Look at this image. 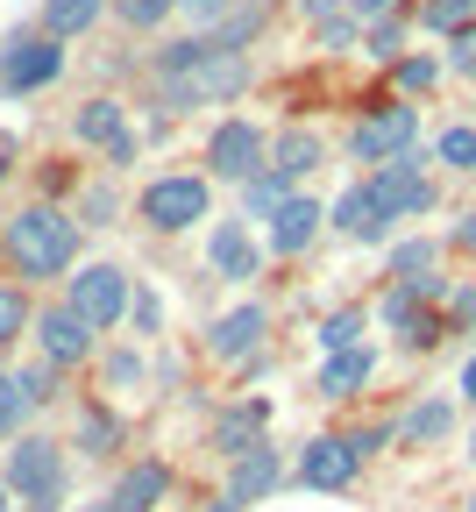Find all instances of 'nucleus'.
<instances>
[{"instance_id": "nucleus-1", "label": "nucleus", "mask_w": 476, "mask_h": 512, "mask_svg": "<svg viewBox=\"0 0 476 512\" xmlns=\"http://www.w3.org/2000/svg\"><path fill=\"white\" fill-rule=\"evenodd\" d=\"M157 93L164 107H214V100H235L249 93V57L242 50H221L214 36H185L157 57Z\"/></svg>"}, {"instance_id": "nucleus-2", "label": "nucleus", "mask_w": 476, "mask_h": 512, "mask_svg": "<svg viewBox=\"0 0 476 512\" xmlns=\"http://www.w3.org/2000/svg\"><path fill=\"white\" fill-rule=\"evenodd\" d=\"M8 256L22 264V278H57V271H72V256H79V221L64 214V207H22L8 221Z\"/></svg>"}, {"instance_id": "nucleus-3", "label": "nucleus", "mask_w": 476, "mask_h": 512, "mask_svg": "<svg viewBox=\"0 0 476 512\" xmlns=\"http://www.w3.org/2000/svg\"><path fill=\"white\" fill-rule=\"evenodd\" d=\"M8 491L29 505V512H57L64 505V448L50 434H22L8 448Z\"/></svg>"}, {"instance_id": "nucleus-4", "label": "nucleus", "mask_w": 476, "mask_h": 512, "mask_svg": "<svg viewBox=\"0 0 476 512\" xmlns=\"http://www.w3.org/2000/svg\"><path fill=\"white\" fill-rule=\"evenodd\" d=\"M135 214H143L150 228H164V235H178V228H192V221H207V178H192V171L150 178L143 200H135Z\"/></svg>"}, {"instance_id": "nucleus-5", "label": "nucleus", "mask_w": 476, "mask_h": 512, "mask_svg": "<svg viewBox=\"0 0 476 512\" xmlns=\"http://www.w3.org/2000/svg\"><path fill=\"white\" fill-rule=\"evenodd\" d=\"M207 171H214V178H235V185H249L256 171H270L263 128H256V121H221L214 136H207Z\"/></svg>"}, {"instance_id": "nucleus-6", "label": "nucleus", "mask_w": 476, "mask_h": 512, "mask_svg": "<svg viewBox=\"0 0 476 512\" xmlns=\"http://www.w3.org/2000/svg\"><path fill=\"white\" fill-rule=\"evenodd\" d=\"M64 306L86 313L93 328H114V320L128 313V271H121V264H86V271L72 278V292H64Z\"/></svg>"}, {"instance_id": "nucleus-7", "label": "nucleus", "mask_w": 476, "mask_h": 512, "mask_svg": "<svg viewBox=\"0 0 476 512\" xmlns=\"http://www.w3.org/2000/svg\"><path fill=\"white\" fill-rule=\"evenodd\" d=\"M370 192H377V207H384L391 221H413V214H427V207H434V185H427V171H420V157H413V150L391 157V164H377Z\"/></svg>"}, {"instance_id": "nucleus-8", "label": "nucleus", "mask_w": 476, "mask_h": 512, "mask_svg": "<svg viewBox=\"0 0 476 512\" xmlns=\"http://www.w3.org/2000/svg\"><path fill=\"white\" fill-rule=\"evenodd\" d=\"M57 72H64L57 36H8V50H0V86H8V93H36Z\"/></svg>"}, {"instance_id": "nucleus-9", "label": "nucleus", "mask_w": 476, "mask_h": 512, "mask_svg": "<svg viewBox=\"0 0 476 512\" xmlns=\"http://www.w3.org/2000/svg\"><path fill=\"white\" fill-rule=\"evenodd\" d=\"M413 136H420V114H413V107H377V114L356 121L349 150H356V164H391V157H405V143H413Z\"/></svg>"}, {"instance_id": "nucleus-10", "label": "nucleus", "mask_w": 476, "mask_h": 512, "mask_svg": "<svg viewBox=\"0 0 476 512\" xmlns=\"http://www.w3.org/2000/svg\"><path fill=\"white\" fill-rule=\"evenodd\" d=\"M356 470H363V448L349 434H320V441H306V456H299V484L306 491H349Z\"/></svg>"}, {"instance_id": "nucleus-11", "label": "nucleus", "mask_w": 476, "mask_h": 512, "mask_svg": "<svg viewBox=\"0 0 476 512\" xmlns=\"http://www.w3.org/2000/svg\"><path fill=\"white\" fill-rule=\"evenodd\" d=\"M93 320L86 313H72V306H50V313H36V342H43V356L50 363H86L93 356Z\"/></svg>"}, {"instance_id": "nucleus-12", "label": "nucleus", "mask_w": 476, "mask_h": 512, "mask_svg": "<svg viewBox=\"0 0 476 512\" xmlns=\"http://www.w3.org/2000/svg\"><path fill=\"white\" fill-rule=\"evenodd\" d=\"M72 128H79V143L107 150L114 164H135V136H128V107L121 100H86Z\"/></svg>"}, {"instance_id": "nucleus-13", "label": "nucleus", "mask_w": 476, "mask_h": 512, "mask_svg": "<svg viewBox=\"0 0 476 512\" xmlns=\"http://www.w3.org/2000/svg\"><path fill=\"white\" fill-rule=\"evenodd\" d=\"M263 328H270V313H263V306H235V313H221V320H214L207 349H214L221 363H242V356H256V349H263Z\"/></svg>"}, {"instance_id": "nucleus-14", "label": "nucleus", "mask_w": 476, "mask_h": 512, "mask_svg": "<svg viewBox=\"0 0 476 512\" xmlns=\"http://www.w3.org/2000/svg\"><path fill=\"white\" fill-rule=\"evenodd\" d=\"M207 264H214L221 278H256V271H263V249L249 242L242 221H214V235H207Z\"/></svg>"}, {"instance_id": "nucleus-15", "label": "nucleus", "mask_w": 476, "mask_h": 512, "mask_svg": "<svg viewBox=\"0 0 476 512\" xmlns=\"http://www.w3.org/2000/svg\"><path fill=\"white\" fill-rule=\"evenodd\" d=\"M334 228H342L349 242H384V228H391V214L377 207V192L370 185H349L342 200H334V214H327Z\"/></svg>"}, {"instance_id": "nucleus-16", "label": "nucleus", "mask_w": 476, "mask_h": 512, "mask_svg": "<svg viewBox=\"0 0 476 512\" xmlns=\"http://www.w3.org/2000/svg\"><path fill=\"white\" fill-rule=\"evenodd\" d=\"M263 420H270V406H263V399L228 406V413L214 420V448H221V456H249V448L263 441Z\"/></svg>"}, {"instance_id": "nucleus-17", "label": "nucleus", "mask_w": 476, "mask_h": 512, "mask_svg": "<svg viewBox=\"0 0 476 512\" xmlns=\"http://www.w3.org/2000/svg\"><path fill=\"white\" fill-rule=\"evenodd\" d=\"M270 484H278V448L256 441L249 456H235V470H228V498H235V505H249V498H263Z\"/></svg>"}, {"instance_id": "nucleus-18", "label": "nucleus", "mask_w": 476, "mask_h": 512, "mask_svg": "<svg viewBox=\"0 0 476 512\" xmlns=\"http://www.w3.org/2000/svg\"><path fill=\"white\" fill-rule=\"evenodd\" d=\"M370 370H377V356H370V349H342V356H327V363H320V399H356L363 384H370Z\"/></svg>"}, {"instance_id": "nucleus-19", "label": "nucleus", "mask_w": 476, "mask_h": 512, "mask_svg": "<svg viewBox=\"0 0 476 512\" xmlns=\"http://www.w3.org/2000/svg\"><path fill=\"white\" fill-rule=\"evenodd\" d=\"M320 221H327V214H320V207L306 200V192H299V200H292L278 221H270V249H278V256H299V249L320 235Z\"/></svg>"}, {"instance_id": "nucleus-20", "label": "nucleus", "mask_w": 476, "mask_h": 512, "mask_svg": "<svg viewBox=\"0 0 476 512\" xmlns=\"http://www.w3.org/2000/svg\"><path fill=\"white\" fill-rule=\"evenodd\" d=\"M292 200H299V185H292L285 171H256V178L242 185V214H263V221H278Z\"/></svg>"}, {"instance_id": "nucleus-21", "label": "nucleus", "mask_w": 476, "mask_h": 512, "mask_svg": "<svg viewBox=\"0 0 476 512\" xmlns=\"http://www.w3.org/2000/svg\"><path fill=\"white\" fill-rule=\"evenodd\" d=\"M164 463H135L121 484H114V512H157V498H164Z\"/></svg>"}, {"instance_id": "nucleus-22", "label": "nucleus", "mask_w": 476, "mask_h": 512, "mask_svg": "<svg viewBox=\"0 0 476 512\" xmlns=\"http://www.w3.org/2000/svg\"><path fill=\"white\" fill-rule=\"evenodd\" d=\"M100 8L107 0H43V36H86L93 22H100Z\"/></svg>"}, {"instance_id": "nucleus-23", "label": "nucleus", "mask_w": 476, "mask_h": 512, "mask_svg": "<svg viewBox=\"0 0 476 512\" xmlns=\"http://www.w3.org/2000/svg\"><path fill=\"white\" fill-rule=\"evenodd\" d=\"M270 171H285L292 185H299L306 171H320V136H306V128H285L278 150H270Z\"/></svg>"}, {"instance_id": "nucleus-24", "label": "nucleus", "mask_w": 476, "mask_h": 512, "mask_svg": "<svg viewBox=\"0 0 476 512\" xmlns=\"http://www.w3.org/2000/svg\"><path fill=\"white\" fill-rule=\"evenodd\" d=\"M448 427H455V413H448V399H420L413 413H405V420H398V441H413V448H420V441H441Z\"/></svg>"}, {"instance_id": "nucleus-25", "label": "nucleus", "mask_w": 476, "mask_h": 512, "mask_svg": "<svg viewBox=\"0 0 476 512\" xmlns=\"http://www.w3.org/2000/svg\"><path fill=\"white\" fill-rule=\"evenodd\" d=\"M256 29H263V0H235V8L214 22V43H221V50H242Z\"/></svg>"}, {"instance_id": "nucleus-26", "label": "nucleus", "mask_w": 476, "mask_h": 512, "mask_svg": "<svg viewBox=\"0 0 476 512\" xmlns=\"http://www.w3.org/2000/svg\"><path fill=\"white\" fill-rule=\"evenodd\" d=\"M320 349H327V356H342V349H363V306H342V313H327V320H320Z\"/></svg>"}, {"instance_id": "nucleus-27", "label": "nucleus", "mask_w": 476, "mask_h": 512, "mask_svg": "<svg viewBox=\"0 0 476 512\" xmlns=\"http://www.w3.org/2000/svg\"><path fill=\"white\" fill-rule=\"evenodd\" d=\"M22 328H36L29 292H22V285H0V349H8V342H22Z\"/></svg>"}, {"instance_id": "nucleus-28", "label": "nucleus", "mask_w": 476, "mask_h": 512, "mask_svg": "<svg viewBox=\"0 0 476 512\" xmlns=\"http://www.w3.org/2000/svg\"><path fill=\"white\" fill-rule=\"evenodd\" d=\"M420 22L441 29V36H462V29H476V0H427Z\"/></svg>"}, {"instance_id": "nucleus-29", "label": "nucleus", "mask_w": 476, "mask_h": 512, "mask_svg": "<svg viewBox=\"0 0 476 512\" xmlns=\"http://www.w3.org/2000/svg\"><path fill=\"white\" fill-rule=\"evenodd\" d=\"M434 157H441L448 171H476V128H469V121L441 128V143H434Z\"/></svg>"}, {"instance_id": "nucleus-30", "label": "nucleus", "mask_w": 476, "mask_h": 512, "mask_svg": "<svg viewBox=\"0 0 476 512\" xmlns=\"http://www.w3.org/2000/svg\"><path fill=\"white\" fill-rule=\"evenodd\" d=\"M29 392H22V377H8V370H0V434H15L22 420H29Z\"/></svg>"}, {"instance_id": "nucleus-31", "label": "nucleus", "mask_w": 476, "mask_h": 512, "mask_svg": "<svg viewBox=\"0 0 476 512\" xmlns=\"http://www.w3.org/2000/svg\"><path fill=\"white\" fill-rule=\"evenodd\" d=\"M434 271V242H398L391 249V278L405 285V278H427Z\"/></svg>"}, {"instance_id": "nucleus-32", "label": "nucleus", "mask_w": 476, "mask_h": 512, "mask_svg": "<svg viewBox=\"0 0 476 512\" xmlns=\"http://www.w3.org/2000/svg\"><path fill=\"white\" fill-rule=\"evenodd\" d=\"M114 15H121L128 29H157L164 15H178V0H114Z\"/></svg>"}, {"instance_id": "nucleus-33", "label": "nucleus", "mask_w": 476, "mask_h": 512, "mask_svg": "<svg viewBox=\"0 0 476 512\" xmlns=\"http://www.w3.org/2000/svg\"><path fill=\"white\" fill-rule=\"evenodd\" d=\"M434 79H441V64H434V57H405V64H398V86H405V93H427Z\"/></svg>"}, {"instance_id": "nucleus-34", "label": "nucleus", "mask_w": 476, "mask_h": 512, "mask_svg": "<svg viewBox=\"0 0 476 512\" xmlns=\"http://www.w3.org/2000/svg\"><path fill=\"white\" fill-rule=\"evenodd\" d=\"M299 15H306L313 29H327V22H342V15H349V0H299Z\"/></svg>"}, {"instance_id": "nucleus-35", "label": "nucleus", "mask_w": 476, "mask_h": 512, "mask_svg": "<svg viewBox=\"0 0 476 512\" xmlns=\"http://www.w3.org/2000/svg\"><path fill=\"white\" fill-rule=\"evenodd\" d=\"M391 8H398V0H349V22H356V29H363V22L377 29V22H391Z\"/></svg>"}, {"instance_id": "nucleus-36", "label": "nucleus", "mask_w": 476, "mask_h": 512, "mask_svg": "<svg viewBox=\"0 0 476 512\" xmlns=\"http://www.w3.org/2000/svg\"><path fill=\"white\" fill-rule=\"evenodd\" d=\"M228 8H235V0H178V15H192V22H207V29H214V22H221Z\"/></svg>"}, {"instance_id": "nucleus-37", "label": "nucleus", "mask_w": 476, "mask_h": 512, "mask_svg": "<svg viewBox=\"0 0 476 512\" xmlns=\"http://www.w3.org/2000/svg\"><path fill=\"white\" fill-rule=\"evenodd\" d=\"M86 448H93V456H107V448H114V420L86 413Z\"/></svg>"}, {"instance_id": "nucleus-38", "label": "nucleus", "mask_w": 476, "mask_h": 512, "mask_svg": "<svg viewBox=\"0 0 476 512\" xmlns=\"http://www.w3.org/2000/svg\"><path fill=\"white\" fill-rule=\"evenodd\" d=\"M448 64H455V72H476V29H462V36H455Z\"/></svg>"}, {"instance_id": "nucleus-39", "label": "nucleus", "mask_w": 476, "mask_h": 512, "mask_svg": "<svg viewBox=\"0 0 476 512\" xmlns=\"http://www.w3.org/2000/svg\"><path fill=\"white\" fill-rule=\"evenodd\" d=\"M370 50L391 57V50H398V22H377V29H370Z\"/></svg>"}, {"instance_id": "nucleus-40", "label": "nucleus", "mask_w": 476, "mask_h": 512, "mask_svg": "<svg viewBox=\"0 0 476 512\" xmlns=\"http://www.w3.org/2000/svg\"><path fill=\"white\" fill-rule=\"evenodd\" d=\"M22 392L43 406V399H50V370H22Z\"/></svg>"}, {"instance_id": "nucleus-41", "label": "nucleus", "mask_w": 476, "mask_h": 512, "mask_svg": "<svg viewBox=\"0 0 476 512\" xmlns=\"http://www.w3.org/2000/svg\"><path fill=\"white\" fill-rule=\"evenodd\" d=\"M107 377H114V384H128V377H143V363H135V356H114V363H107Z\"/></svg>"}, {"instance_id": "nucleus-42", "label": "nucleus", "mask_w": 476, "mask_h": 512, "mask_svg": "<svg viewBox=\"0 0 476 512\" xmlns=\"http://www.w3.org/2000/svg\"><path fill=\"white\" fill-rule=\"evenodd\" d=\"M455 320H476V285H462V292H455Z\"/></svg>"}, {"instance_id": "nucleus-43", "label": "nucleus", "mask_w": 476, "mask_h": 512, "mask_svg": "<svg viewBox=\"0 0 476 512\" xmlns=\"http://www.w3.org/2000/svg\"><path fill=\"white\" fill-rule=\"evenodd\" d=\"M462 399H469V406H476V356H469V363H462Z\"/></svg>"}, {"instance_id": "nucleus-44", "label": "nucleus", "mask_w": 476, "mask_h": 512, "mask_svg": "<svg viewBox=\"0 0 476 512\" xmlns=\"http://www.w3.org/2000/svg\"><path fill=\"white\" fill-rule=\"evenodd\" d=\"M455 249H476V214H469V221L455 228Z\"/></svg>"}, {"instance_id": "nucleus-45", "label": "nucleus", "mask_w": 476, "mask_h": 512, "mask_svg": "<svg viewBox=\"0 0 476 512\" xmlns=\"http://www.w3.org/2000/svg\"><path fill=\"white\" fill-rule=\"evenodd\" d=\"M0 512H8V484H0Z\"/></svg>"}, {"instance_id": "nucleus-46", "label": "nucleus", "mask_w": 476, "mask_h": 512, "mask_svg": "<svg viewBox=\"0 0 476 512\" xmlns=\"http://www.w3.org/2000/svg\"><path fill=\"white\" fill-rule=\"evenodd\" d=\"M469 463H476V434H469Z\"/></svg>"}, {"instance_id": "nucleus-47", "label": "nucleus", "mask_w": 476, "mask_h": 512, "mask_svg": "<svg viewBox=\"0 0 476 512\" xmlns=\"http://www.w3.org/2000/svg\"><path fill=\"white\" fill-rule=\"evenodd\" d=\"M0 157H8V136H0Z\"/></svg>"}, {"instance_id": "nucleus-48", "label": "nucleus", "mask_w": 476, "mask_h": 512, "mask_svg": "<svg viewBox=\"0 0 476 512\" xmlns=\"http://www.w3.org/2000/svg\"><path fill=\"white\" fill-rule=\"evenodd\" d=\"M469 512H476V498H469Z\"/></svg>"}]
</instances>
